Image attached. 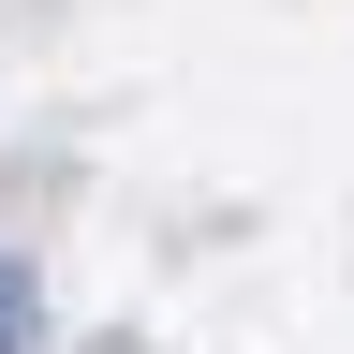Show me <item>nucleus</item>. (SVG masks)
Returning a JSON list of instances; mask_svg holds the SVG:
<instances>
[{
    "instance_id": "obj_1",
    "label": "nucleus",
    "mask_w": 354,
    "mask_h": 354,
    "mask_svg": "<svg viewBox=\"0 0 354 354\" xmlns=\"http://www.w3.org/2000/svg\"><path fill=\"white\" fill-rule=\"evenodd\" d=\"M30 325H44V295H30V266L0 251V354H30Z\"/></svg>"
}]
</instances>
